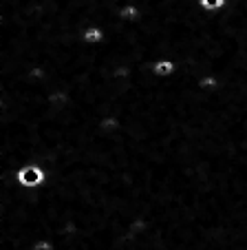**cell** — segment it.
Listing matches in <instances>:
<instances>
[{
  "mask_svg": "<svg viewBox=\"0 0 247 250\" xmlns=\"http://www.w3.org/2000/svg\"><path fill=\"white\" fill-rule=\"evenodd\" d=\"M196 5H199V9L203 11V14H223L225 9H228L229 0H196Z\"/></svg>",
  "mask_w": 247,
  "mask_h": 250,
  "instance_id": "obj_4",
  "label": "cell"
},
{
  "mask_svg": "<svg viewBox=\"0 0 247 250\" xmlns=\"http://www.w3.org/2000/svg\"><path fill=\"white\" fill-rule=\"evenodd\" d=\"M150 71H152V76L159 78V80H170V78H174L179 73V64L172 58H159Z\"/></svg>",
  "mask_w": 247,
  "mask_h": 250,
  "instance_id": "obj_2",
  "label": "cell"
},
{
  "mask_svg": "<svg viewBox=\"0 0 247 250\" xmlns=\"http://www.w3.org/2000/svg\"><path fill=\"white\" fill-rule=\"evenodd\" d=\"M79 40L86 44V47H99L106 40V31H104L102 24H89L84 31L79 33Z\"/></svg>",
  "mask_w": 247,
  "mask_h": 250,
  "instance_id": "obj_3",
  "label": "cell"
},
{
  "mask_svg": "<svg viewBox=\"0 0 247 250\" xmlns=\"http://www.w3.org/2000/svg\"><path fill=\"white\" fill-rule=\"evenodd\" d=\"M133 2H139V0H133Z\"/></svg>",
  "mask_w": 247,
  "mask_h": 250,
  "instance_id": "obj_5",
  "label": "cell"
},
{
  "mask_svg": "<svg viewBox=\"0 0 247 250\" xmlns=\"http://www.w3.org/2000/svg\"><path fill=\"white\" fill-rule=\"evenodd\" d=\"M14 182H16V186H20L22 190H40L42 186H47L49 173L42 164L31 162V164H24L16 170Z\"/></svg>",
  "mask_w": 247,
  "mask_h": 250,
  "instance_id": "obj_1",
  "label": "cell"
}]
</instances>
